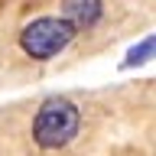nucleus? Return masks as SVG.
<instances>
[{"mask_svg": "<svg viewBox=\"0 0 156 156\" xmlns=\"http://www.w3.org/2000/svg\"><path fill=\"white\" fill-rule=\"evenodd\" d=\"M78 130H81L78 107L65 98H49L33 117V140L42 150H58V146L72 143Z\"/></svg>", "mask_w": 156, "mask_h": 156, "instance_id": "obj_1", "label": "nucleus"}, {"mask_svg": "<svg viewBox=\"0 0 156 156\" xmlns=\"http://www.w3.org/2000/svg\"><path fill=\"white\" fill-rule=\"evenodd\" d=\"M75 39V29L68 26L62 16H39L20 33V46L29 58H52Z\"/></svg>", "mask_w": 156, "mask_h": 156, "instance_id": "obj_2", "label": "nucleus"}, {"mask_svg": "<svg viewBox=\"0 0 156 156\" xmlns=\"http://www.w3.org/2000/svg\"><path fill=\"white\" fill-rule=\"evenodd\" d=\"M101 13H104V7L101 3H94V0H68L65 7H62V20H65L72 29H88L94 26L98 20H101Z\"/></svg>", "mask_w": 156, "mask_h": 156, "instance_id": "obj_3", "label": "nucleus"}, {"mask_svg": "<svg viewBox=\"0 0 156 156\" xmlns=\"http://www.w3.org/2000/svg\"><path fill=\"white\" fill-rule=\"evenodd\" d=\"M153 49H156V39H153V36H146L140 46L130 49V55L120 62V68H136V65H143V62H150V58H153Z\"/></svg>", "mask_w": 156, "mask_h": 156, "instance_id": "obj_4", "label": "nucleus"}]
</instances>
